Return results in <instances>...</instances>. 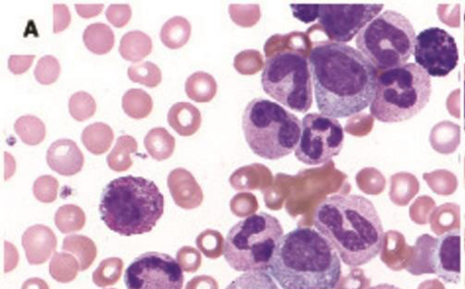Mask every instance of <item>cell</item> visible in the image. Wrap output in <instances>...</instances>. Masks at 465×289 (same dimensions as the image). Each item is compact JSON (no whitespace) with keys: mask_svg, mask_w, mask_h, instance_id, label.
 <instances>
[{"mask_svg":"<svg viewBox=\"0 0 465 289\" xmlns=\"http://www.w3.org/2000/svg\"><path fill=\"white\" fill-rule=\"evenodd\" d=\"M308 62L321 114L334 119L349 118L371 105L378 71L354 47L322 42L313 47Z\"/></svg>","mask_w":465,"mask_h":289,"instance_id":"obj_1","label":"cell"},{"mask_svg":"<svg viewBox=\"0 0 465 289\" xmlns=\"http://www.w3.org/2000/svg\"><path fill=\"white\" fill-rule=\"evenodd\" d=\"M314 224L348 266L368 265L384 247L381 218L374 204L364 197L326 198L315 211Z\"/></svg>","mask_w":465,"mask_h":289,"instance_id":"obj_2","label":"cell"},{"mask_svg":"<svg viewBox=\"0 0 465 289\" xmlns=\"http://www.w3.org/2000/svg\"><path fill=\"white\" fill-rule=\"evenodd\" d=\"M268 271L282 289H335L341 263L321 232L297 227L282 237Z\"/></svg>","mask_w":465,"mask_h":289,"instance_id":"obj_3","label":"cell"},{"mask_svg":"<svg viewBox=\"0 0 465 289\" xmlns=\"http://www.w3.org/2000/svg\"><path fill=\"white\" fill-rule=\"evenodd\" d=\"M164 207V197L156 183L130 175L107 185L99 211L111 230L130 236L152 231L163 216Z\"/></svg>","mask_w":465,"mask_h":289,"instance_id":"obj_4","label":"cell"},{"mask_svg":"<svg viewBox=\"0 0 465 289\" xmlns=\"http://www.w3.org/2000/svg\"><path fill=\"white\" fill-rule=\"evenodd\" d=\"M431 93V77L416 63H406L378 76L371 113L383 123L407 121L428 106Z\"/></svg>","mask_w":465,"mask_h":289,"instance_id":"obj_5","label":"cell"},{"mask_svg":"<svg viewBox=\"0 0 465 289\" xmlns=\"http://www.w3.org/2000/svg\"><path fill=\"white\" fill-rule=\"evenodd\" d=\"M242 126L253 154L267 160H279L297 148L302 122L278 103L258 98L246 106Z\"/></svg>","mask_w":465,"mask_h":289,"instance_id":"obj_6","label":"cell"},{"mask_svg":"<svg viewBox=\"0 0 465 289\" xmlns=\"http://www.w3.org/2000/svg\"><path fill=\"white\" fill-rule=\"evenodd\" d=\"M283 235L275 217L265 212L252 215L229 231L223 246L224 258L238 272H266Z\"/></svg>","mask_w":465,"mask_h":289,"instance_id":"obj_7","label":"cell"},{"mask_svg":"<svg viewBox=\"0 0 465 289\" xmlns=\"http://www.w3.org/2000/svg\"><path fill=\"white\" fill-rule=\"evenodd\" d=\"M416 38L411 21L388 10L359 32L356 45L376 69L385 72L407 63L415 51Z\"/></svg>","mask_w":465,"mask_h":289,"instance_id":"obj_8","label":"cell"},{"mask_svg":"<svg viewBox=\"0 0 465 289\" xmlns=\"http://www.w3.org/2000/svg\"><path fill=\"white\" fill-rule=\"evenodd\" d=\"M262 84L272 99L292 111L306 113L313 105L312 72L301 53L282 51L269 57Z\"/></svg>","mask_w":465,"mask_h":289,"instance_id":"obj_9","label":"cell"},{"mask_svg":"<svg viewBox=\"0 0 465 289\" xmlns=\"http://www.w3.org/2000/svg\"><path fill=\"white\" fill-rule=\"evenodd\" d=\"M344 130L337 119L309 113L302 120L295 158L307 166H322L339 156L344 146Z\"/></svg>","mask_w":465,"mask_h":289,"instance_id":"obj_10","label":"cell"},{"mask_svg":"<svg viewBox=\"0 0 465 289\" xmlns=\"http://www.w3.org/2000/svg\"><path fill=\"white\" fill-rule=\"evenodd\" d=\"M124 282L127 289H183L184 275L181 265L173 257L150 252L131 263Z\"/></svg>","mask_w":465,"mask_h":289,"instance_id":"obj_11","label":"cell"},{"mask_svg":"<svg viewBox=\"0 0 465 289\" xmlns=\"http://www.w3.org/2000/svg\"><path fill=\"white\" fill-rule=\"evenodd\" d=\"M413 56L430 77H446L459 63L455 38L440 27L425 29L417 35Z\"/></svg>","mask_w":465,"mask_h":289,"instance_id":"obj_12","label":"cell"},{"mask_svg":"<svg viewBox=\"0 0 465 289\" xmlns=\"http://www.w3.org/2000/svg\"><path fill=\"white\" fill-rule=\"evenodd\" d=\"M383 5H322L319 24L333 43H345L359 34L383 10Z\"/></svg>","mask_w":465,"mask_h":289,"instance_id":"obj_13","label":"cell"},{"mask_svg":"<svg viewBox=\"0 0 465 289\" xmlns=\"http://www.w3.org/2000/svg\"><path fill=\"white\" fill-rule=\"evenodd\" d=\"M432 273L447 284H458L460 279V232L448 231L434 240L430 254Z\"/></svg>","mask_w":465,"mask_h":289,"instance_id":"obj_14","label":"cell"},{"mask_svg":"<svg viewBox=\"0 0 465 289\" xmlns=\"http://www.w3.org/2000/svg\"><path fill=\"white\" fill-rule=\"evenodd\" d=\"M46 162L54 171L69 177L82 170L84 157L75 141L61 139L51 144L46 153Z\"/></svg>","mask_w":465,"mask_h":289,"instance_id":"obj_15","label":"cell"},{"mask_svg":"<svg viewBox=\"0 0 465 289\" xmlns=\"http://www.w3.org/2000/svg\"><path fill=\"white\" fill-rule=\"evenodd\" d=\"M23 245L31 263H42L57 246V237L48 226L35 225L23 236Z\"/></svg>","mask_w":465,"mask_h":289,"instance_id":"obj_16","label":"cell"},{"mask_svg":"<svg viewBox=\"0 0 465 289\" xmlns=\"http://www.w3.org/2000/svg\"><path fill=\"white\" fill-rule=\"evenodd\" d=\"M114 140L113 129L106 123L95 122L87 126L82 133L85 149L95 156L108 152Z\"/></svg>","mask_w":465,"mask_h":289,"instance_id":"obj_17","label":"cell"},{"mask_svg":"<svg viewBox=\"0 0 465 289\" xmlns=\"http://www.w3.org/2000/svg\"><path fill=\"white\" fill-rule=\"evenodd\" d=\"M83 40L91 53L96 55H105L113 50L115 35L109 25L95 23L85 28Z\"/></svg>","mask_w":465,"mask_h":289,"instance_id":"obj_18","label":"cell"},{"mask_svg":"<svg viewBox=\"0 0 465 289\" xmlns=\"http://www.w3.org/2000/svg\"><path fill=\"white\" fill-rule=\"evenodd\" d=\"M169 121L180 134L190 135L199 127L200 113L191 104L178 103L172 108Z\"/></svg>","mask_w":465,"mask_h":289,"instance_id":"obj_19","label":"cell"},{"mask_svg":"<svg viewBox=\"0 0 465 289\" xmlns=\"http://www.w3.org/2000/svg\"><path fill=\"white\" fill-rule=\"evenodd\" d=\"M119 51L126 61L136 62L150 53L151 41L141 32H130L122 38Z\"/></svg>","mask_w":465,"mask_h":289,"instance_id":"obj_20","label":"cell"},{"mask_svg":"<svg viewBox=\"0 0 465 289\" xmlns=\"http://www.w3.org/2000/svg\"><path fill=\"white\" fill-rule=\"evenodd\" d=\"M170 186L177 203L183 207L194 203L197 197L195 183L190 174L184 170H176L170 177Z\"/></svg>","mask_w":465,"mask_h":289,"instance_id":"obj_21","label":"cell"},{"mask_svg":"<svg viewBox=\"0 0 465 289\" xmlns=\"http://www.w3.org/2000/svg\"><path fill=\"white\" fill-rule=\"evenodd\" d=\"M15 130L21 140L28 146H37L45 138V126L38 118L27 115L19 118Z\"/></svg>","mask_w":465,"mask_h":289,"instance_id":"obj_22","label":"cell"},{"mask_svg":"<svg viewBox=\"0 0 465 289\" xmlns=\"http://www.w3.org/2000/svg\"><path fill=\"white\" fill-rule=\"evenodd\" d=\"M136 149L135 140L130 136H121L116 146L107 158V162L111 169L123 172L132 166L130 154Z\"/></svg>","mask_w":465,"mask_h":289,"instance_id":"obj_23","label":"cell"},{"mask_svg":"<svg viewBox=\"0 0 465 289\" xmlns=\"http://www.w3.org/2000/svg\"><path fill=\"white\" fill-rule=\"evenodd\" d=\"M85 221L84 212L74 205L60 207L55 215V225L64 234L82 230Z\"/></svg>","mask_w":465,"mask_h":289,"instance_id":"obj_24","label":"cell"},{"mask_svg":"<svg viewBox=\"0 0 465 289\" xmlns=\"http://www.w3.org/2000/svg\"><path fill=\"white\" fill-rule=\"evenodd\" d=\"M191 26L187 20L175 17L171 19L163 28L162 39L171 48L183 46L190 37Z\"/></svg>","mask_w":465,"mask_h":289,"instance_id":"obj_25","label":"cell"},{"mask_svg":"<svg viewBox=\"0 0 465 289\" xmlns=\"http://www.w3.org/2000/svg\"><path fill=\"white\" fill-rule=\"evenodd\" d=\"M145 146L154 159H163L172 154L174 140L164 129H154L147 135Z\"/></svg>","mask_w":465,"mask_h":289,"instance_id":"obj_26","label":"cell"},{"mask_svg":"<svg viewBox=\"0 0 465 289\" xmlns=\"http://www.w3.org/2000/svg\"><path fill=\"white\" fill-rule=\"evenodd\" d=\"M226 289H281L264 271L247 272L233 280Z\"/></svg>","mask_w":465,"mask_h":289,"instance_id":"obj_27","label":"cell"},{"mask_svg":"<svg viewBox=\"0 0 465 289\" xmlns=\"http://www.w3.org/2000/svg\"><path fill=\"white\" fill-rule=\"evenodd\" d=\"M123 108L125 113L134 119L145 117L152 108L149 96L143 91L132 89L123 99Z\"/></svg>","mask_w":465,"mask_h":289,"instance_id":"obj_28","label":"cell"},{"mask_svg":"<svg viewBox=\"0 0 465 289\" xmlns=\"http://www.w3.org/2000/svg\"><path fill=\"white\" fill-rule=\"evenodd\" d=\"M209 74L194 73L186 82V92L190 98L195 101H209L213 94L214 84Z\"/></svg>","mask_w":465,"mask_h":289,"instance_id":"obj_29","label":"cell"},{"mask_svg":"<svg viewBox=\"0 0 465 289\" xmlns=\"http://www.w3.org/2000/svg\"><path fill=\"white\" fill-rule=\"evenodd\" d=\"M69 111L75 120L84 121L94 115L96 104L91 94L82 91L72 95Z\"/></svg>","mask_w":465,"mask_h":289,"instance_id":"obj_30","label":"cell"},{"mask_svg":"<svg viewBox=\"0 0 465 289\" xmlns=\"http://www.w3.org/2000/svg\"><path fill=\"white\" fill-rule=\"evenodd\" d=\"M59 186V181L54 177L41 176L34 183V196L41 203H54L58 197Z\"/></svg>","mask_w":465,"mask_h":289,"instance_id":"obj_31","label":"cell"},{"mask_svg":"<svg viewBox=\"0 0 465 289\" xmlns=\"http://www.w3.org/2000/svg\"><path fill=\"white\" fill-rule=\"evenodd\" d=\"M61 64L54 56H45L41 58L35 69V77L36 81L44 85L55 82L61 74Z\"/></svg>","mask_w":465,"mask_h":289,"instance_id":"obj_32","label":"cell"},{"mask_svg":"<svg viewBox=\"0 0 465 289\" xmlns=\"http://www.w3.org/2000/svg\"><path fill=\"white\" fill-rule=\"evenodd\" d=\"M64 249L82 256L83 263H90L95 256V246L89 237L71 235L64 239Z\"/></svg>","mask_w":465,"mask_h":289,"instance_id":"obj_33","label":"cell"},{"mask_svg":"<svg viewBox=\"0 0 465 289\" xmlns=\"http://www.w3.org/2000/svg\"><path fill=\"white\" fill-rule=\"evenodd\" d=\"M128 74L133 82L147 86H154L161 82L160 70L149 63L130 67Z\"/></svg>","mask_w":465,"mask_h":289,"instance_id":"obj_34","label":"cell"},{"mask_svg":"<svg viewBox=\"0 0 465 289\" xmlns=\"http://www.w3.org/2000/svg\"><path fill=\"white\" fill-rule=\"evenodd\" d=\"M121 264L118 259L103 262L94 275L95 284L98 285L114 284L120 276Z\"/></svg>","mask_w":465,"mask_h":289,"instance_id":"obj_35","label":"cell"},{"mask_svg":"<svg viewBox=\"0 0 465 289\" xmlns=\"http://www.w3.org/2000/svg\"><path fill=\"white\" fill-rule=\"evenodd\" d=\"M131 15V8L127 5H112L106 12L108 21L118 28L125 26Z\"/></svg>","mask_w":465,"mask_h":289,"instance_id":"obj_36","label":"cell"},{"mask_svg":"<svg viewBox=\"0 0 465 289\" xmlns=\"http://www.w3.org/2000/svg\"><path fill=\"white\" fill-rule=\"evenodd\" d=\"M290 7L292 9L293 17L304 24L313 23L319 19V5H291Z\"/></svg>","mask_w":465,"mask_h":289,"instance_id":"obj_37","label":"cell"},{"mask_svg":"<svg viewBox=\"0 0 465 289\" xmlns=\"http://www.w3.org/2000/svg\"><path fill=\"white\" fill-rule=\"evenodd\" d=\"M54 33L58 34L64 31L71 24L72 16L65 5H54Z\"/></svg>","mask_w":465,"mask_h":289,"instance_id":"obj_38","label":"cell"},{"mask_svg":"<svg viewBox=\"0 0 465 289\" xmlns=\"http://www.w3.org/2000/svg\"><path fill=\"white\" fill-rule=\"evenodd\" d=\"M35 59V55L11 56L8 62L9 70L15 75H21L26 72L31 68Z\"/></svg>","mask_w":465,"mask_h":289,"instance_id":"obj_39","label":"cell"},{"mask_svg":"<svg viewBox=\"0 0 465 289\" xmlns=\"http://www.w3.org/2000/svg\"><path fill=\"white\" fill-rule=\"evenodd\" d=\"M75 9L82 18L89 19L97 16L104 9V5H75Z\"/></svg>","mask_w":465,"mask_h":289,"instance_id":"obj_40","label":"cell"},{"mask_svg":"<svg viewBox=\"0 0 465 289\" xmlns=\"http://www.w3.org/2000/svg\"><path fill=\"white\" fill-rule=\"evenodd\" d=\"M44 286H45L44 282L31 280L25 283L24 289H45Z\"/></svg>","mask_w":465,"mask_h":289,"instance_id":"obj_41","label":"cell"},{"mask_svg":"<svg viewBox=\"0 0 465 289\" xmlns=\"http://www.w3.org/2000/svg\"><path fill=\"white\" fill-rule=\"evenodd\" d=\"M368 289H401V288L394 284L384 283V284H380L377 285L371 286Z\"/></svg>","mask_w":465,"mask_h":289,"instance_id":"obj_42","label":"cell"}]
</instances>
